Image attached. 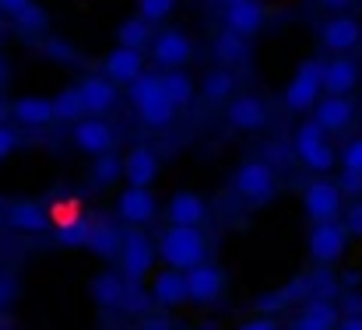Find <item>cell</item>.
<instances>
[{
    "instance_id": "obj_1",
    "label": "cell",
    "mask_w": 362,
    "mask_h": 330,
    "mask_svg": "<svg viewBox=\"0 0 362 330\" xmlns=\"http://www.w3.org/2000/svg\"><path fill=\"white\" fill-rule=\"evenodd\" d=\"M158 257L176 271L201 264L208 257V239L201 235V225H169L158 239Z\"/></svg>"
},
{
    "instance_id": "obj_2",
    "label": "cell",
    "mask_w": 362,
    "mask_h": 330,
    "mask_svg": "<svg viewBox=\"0 0 362 330\" xmlns=\"http://www.w3.org/2000/svg\"><path fill=\"white\" fill-rule=\"evenodd\" d=\"M130 102H134V110L137 116L148 123V126H169L173 123V116H176V106L165 99V92H162V78L158 74H137L130 85Z\"/></svg>"
},
{
    "instance_id": "obj_3",
    "label": "cell",
    "mask_w": 362,
    "mask_h": 330,
    "mask_svg": "<svg viewBox=\"0 0 362 330\" xmlns=\"http://www.w3.org/2000/svg\"><path fill=\"white\" fill-rule=\"evenodd\" d=\"M296 155H299L313 172H331V169L338 165L334 148H331V141H327V130H324L317 119L296 126Z\"/></svg>"
},
{
    "instance_id": "obj_4",
    "label": "cell",
    "mask_w": 362,
    "mask_h": 330,
    "mask_svg": "<svg viewBox=\"0 0 362 330\" xmlns=\"http://www.w3.org/2000/svg\"><path fill=\"white\" fill-rule=\"evenodd\" d=\"M233 187H236L240 197L253 201V204H264V201H271V197L278 194L274 172H271V165L260 162V158H246V162H243L240 169H236V176H233Z\"/></svg>"
},
{
    "instance_id": "obj_5",
    "label": "cell",
    "mask_w": 362,
    "mask_h": 330,
    "mask_svg": "<svg viewBox=\"0 0 362 330\" xmlns=\"http://www.w3.org/2000/svg\"><path fill=\"white\" fill-rule=\"evenodd\" d=\"M120 264H123V278L127 281H144L151 274V264H155V246L144 232H127L120 242Z\"/></svg>"
},
{
    "instance_id": "obj_6",
    "label": "cell",
    "mask_w": 362,
    "mask_h": 330,
    "mask_svg": "<svg viewBox=\"0 0 362 330\" xmlns=\"http://www.w3.org/2000/svg\"><path fill=\"white\" fill-rule=\"evenodd\" d=\"M183 278H187V299H194V302H201V306H211V302L222 299V288H226V274H222V267L201 260V264L187 267Z\"/></svg>"
},
{
    "instance_id": "obj_7",
    "label": "cell",
    "mask_w": 362,
    "mask_h": 330,
    "mask_svg": "<svg viewBox=\"0 0 362 330\" xmlns=\"http://www.w3.org/2000/svg\"><path fill=\"white\" fill-rule=\"evenodd\" d=\"M345 246H349V232L338 225V218L317 221L313 232H310V257L317 264H334L345 257Z\"/></svg>"
},
{
    "instance_id": "obj_8",
    "label": "cell",
    "mask_w": 362,
    "mask_h": 330,
    "mask_svg": "<svg viewBox=\"0 0 362 330\" xmlns=\"http://www.w3.org/2000/svg\"><path fill=\"white\" fill-rule=\"evenodd\" d=\"M317 99H320V60H306L285 88V106L292 112H306Z\"/></svg>"
},
{
    "instance_id": "obj_9",
    "label": "cell",
    "mask_w": 362,
    "mask_h": 330,
    "mask_svg": "<svg viewBox=\"0 0 362 330\" xmlns=\"http://www.w3.org/2000/svg\"><path fill=\"white\" fill-rule=\"evenodd\" d=\"M303 208L313 221H327L341 215V187L331 179H313L303 190Z\"/></svg>"
},
{
    "instance_id": "obj_10",
    "label": "cell",
    "mask_w": 362,
    "mask_h": 330,
    "mask_svg": "<svg viewBox=\"0 0 362 330\" xmlns=\"http://www.w3.org/2000/svg\"><path fill=\"white\" fill-rule=\"evenodd\" d=\"M148 42H151V60L158 67H183L194 57V42L180 28H165V32H158Z\"/></svg>"
},
{
    "instance_id": "obj_11",
    "label": "cell",
    "mask_w": 362,
    "mask_h": 330,
    "mask_svg": "<svg viewBox=\"0 0 362 330\" xmlns=\"http://www.w3.org/2000/svg\"><path fill=\"white\" fill-rule=\"evenodd\" d=\"M74 148L85 151V155H103V151H113L117 144V130L103 119V116H92V119H81L74 123Z\"/></svg>"
},
{
    "instance_id": "obj_12",
    "label": "cell",
    "mask_w": 362,
    "mask_h": 330,
    "mask_svg": "<svg viewBox=\"0 0 362 330\" xmlns=\"http://www.w3.org/2000/svg\"><path fill=\"white\" fill-rule=\"evenodd\" d=\"M78 95H81V106L92 116H106V112L117 106V85L106 78V74H85L78 85Z\"/></svg>"
},
{
    "instance_id": "obj_13",
    "label": "cell",
    "mask_w": 362,
    "mask_h": 330,
    "mask_svg": "<svg viewBox=\"0 0 362 330\" xmlns=\"http://www.w3.org/2000/svg\"><path fill=\"white\" fill-rule=\"evenodd\" d=\"M359 85V64L349 57H334L320 64V92L327 95H349Z\"/></svg>"
},
{
    "instance_id": "obj_14",
    "label": "cell",
    "mask_w": 362,
    "mask_h": 330,
    "mask_svg": "<svg viewBox=\"0 0 362 330\" xmlns=\"http://www.w3.org/2000/svg\"><path fill=\"white\" fill-rule=\"evenodd\" d=\"M148 295H151V302H158L162 310H176V306H183V302H187V278H183V271L165 267V271L151 274Z\"/></svg>"
},
{
    "instance_id": "obj_15",
    "label": "cell",
    "mask_w": 362,
    "mask_h": 330,
    "mask_svg": "<svg viewBox=\"0 0 362 330\" xmlns=\"http://www.w3.org/2000/svg\"><path fill=\"white\" fill-rule=\"evenodd\" d=\"M267 21V7L260 0H236V4H226V28L236 32L243 39L257 35Z\"/></svg>"
},
{
    "instance_id": "obj_16",
    "label": "cell",
    "mask_w": 362,
    "mask_h": 330,
    "mask_svg": "<svg viewBox=\"0 0 362 330\" xmlns=\"http://www.w3.org/2000/svg\"><path fill=\"white\" fill-rule=\"evenodd\" d=\"M120 176L130 183V187H151L158 179V155L144 144L130 148L127 158L120 162Z\"/></svg>"
},
{
    "instance_id": "obj_17",
    "label": "cell",
    "mask_w": 362,
    "mask_h": 330,
    "mask_svg": "<svg viewBox=\"0 0 362 330\" xmlns=\"http://www.w3.org/2000/svg\"><path fill=\"white\" fill-rule=\"evenodd\" d=\"M117 215L123 221H130V225H148L158 215V201L151 197L148 187H130L127 183V190L120 194V204H117Z\"/></svg>"
},
{
    "instance_id": "obj_18",
    "label": "cell",
    "mask_w": 362,
    "mask_h": 330,
    "mask_svg": "<svg viewBox=\"0 0 362 330\" xmlns=\"http://www.w3.org/2000/svg\"><path fill=\"white\" fill-rule=\"evenodd\" d=\"M310 110H313V119H317L327 134H338V130H345V126L352 123L356 102H349V95H324V99H317Z\"/></svg>"
},
{
    "instance_id": "obj_19",
    "label": "cell",
    "mask_w": 362,
    "mask_h": 330,
    "mask_svg": "<svg viewBox=\"0 0 362 330\" xmlns=\"http://www.w3.org/2000/svg\"><path fill=\"white\" fill-rule=\"evenodd\" d=\"M141 71H144V57H141V49H134V46H117V49L103 60V74H106L113 85H130Z\"/></svg>"
},
{
    "instance_id": "obj_20",
    "label": "cell",
    "mask_w": 362,
    "mask_h": 330,
    "mask_svg": "<svg viewBox=\"0 0 362 330\" xmlns=\"http://www.w3.org/2000/svg\"><path fill=\"white\" fill-rule=\"evenodd\" d=\"M362 39V25L356 18H331V21H324L320 25V42L327 46V49H334V53H349V49H356Z\"/></svg>"
},
{
    "instance_id": "obj_21",
    "label": "cell",
    "mask_w": 362,
    "mask_h": 330,
    "mask_svg": "<svg viewBox=\"0 0 362 330\" xmlns=\"http://www.w3.org/2000/svg\"><path fill=\"white\" fill-rule=\"evenodd\" d=\"M4 225H11L18 232H46L49 228V211L35 201H14L4 211Z\"/></svg>"
},
{
    "instance_id": "obj_22",
    "label": "cell",
    "mask_w": 362,
    "mask_h": 330,
    "mask_svg": "<svg viewBox=\"0 0 362 330\" xmlns=\"http://www.w3.org/2000/svg\"><path fill=\"white\" fill-rule=\"evenodd\" d=\"M226 116H229V123H233L236 130H264V126H267V106H264L257 95L233 99Z\"/></svg>"
},
{
    "instance_id": "obj_23",
    "label": "cell",
    "mask_w": 362,
    "mask_h": 330,
    "mask_svg": "<svg viewBox=\"0 0 362 330\" xmlns=\"http://www.w3.org/2000/svg\"><path fill=\"white\" fill-rule=\"evenodd\" d=\"M169 221L173 225H201V221L208 218V204H204V197L201 194H190V190H180V194H173V201H169Z\"/></svg>"
},
{
    "instance_id": "obj_24",
    "label": "cell",
    "mask_w": 362,
    "mask_h": 330,
    "mask_svg": "<svg viewBox=\"0 0 362 330\" xmlns=\"http://www.w3.org/2000/svg\"><path fill=\"white\" fill-rule=\"evenodd\" d=\"M11 116L25 126H46L53 123V102L46 95H21L11 102Z\"/></svg>"
},
{
    "instance_id": "obj_25",
    "label": "cell",
    "mask_w": 362,
    "mask_h": 330,
    "mask_svg": "<svg viewBox=\"0 0 362 330\" xmlns=\"http://www.w3.org/2000/svg\"><path fill=\"white\" fill-rule=\"evenodd\" d=\"M120 228L113 225V221H92L88 225V239H85V249H92V253H99L103 260H113L117 253H120Z\"/></svg>"
},
{
    "instance_id": "obj_26",
    "label": "cell",
    "mask_w": 362,
    "mask_h": 330,
    "mask_svg": "<svg viewBox=\"0 0 362 330\" xmlns=\"http://www.w3.org/2000/svg\"><path fill=\"white\" fill-rule=\"evenodd\" d=\"M296 327L303 330H327V327H338V310L327 295H317L306 302V310L296 317Z\"/></svg>"
},
{
    "instance_id": "obj_27",
    "label": "cell",
    "mask_w": 362,
    "mask_h": 330,
    "mask_svg": "<svg viewBox=\"0 0 362 330\" xmlns=\"http://www.w3.org/2000/svg\"><path fill=\"white\" fill-rule=\"evenodd\" d=\"M123 288H127V278L106 271V274H99V278L92 281V299H95V306H103V310H120Z\"/></svg>"
},
{
    "instance_id": "obj_28",
    "label": "cell",
    "mask_w": 362,
    "mask_h": 330,
    "mask_svg": "<svg viewBox=\"0 0 362 330\" xmlns=\"http://www.w3.org/2000/svg\"><path fill=\"white\" fill-rule=\"evenodd\" d=\"M162 78V92H165V99L180 110V106H190V99H194V78H187L180 67H169V74H158Z\"/></svg>"
},
{
    "instance_id": "obj_29",
    "label": "cell",
    "mask_w": 362,
    "mask_h": 330,
    "mask_svg": "<svg viewBox=\"0 0 362 330\" xmlns=\"http://www.w3.org/2000/svg\"><path fill=\"white\" fill-rule=\"evenodd\" d=\"M233 88H236V78H233V71H226V67H211V71L201 78V92H204L208 102H222V99H229Z\"/></svg>"
},
{
    "instance_id": "obj_30",
    "label": "cell",
    "mask_w": 362,
    "mask_h": 330,
    "mask_svg": "<svg viewBox=\"0 0 362 330\" xmlns=\"http://www.w3.org/2000/svg\"><path fill=\"white\" fill-rule=\"evenodd\" d=\"M148 39H151V21H144L141 14H137V18H127V21H120V28H117V42H120V46L144 49V46H148Z\"/></svg>"
},
{
    "instance_id": "obj_31",
    "label": "cell",
    "mask_w": 362,
    "mask_h": 330,
    "mask_svg": "<svg viewBox=\"0 0 362 330\" xmlns=\"http://www.w3.org/2000/svg\"><path fill=\"white\" fill-rule=\"evenodd\" d=\"M88 225H92V221H85L81 215H78L74 221L57 225V242H60V246H67V249H81V246H85V239H88Z\"/></svg>"
},
{
    "instance_id": "obj_32",
    "label": "cell",
    "mask_w": 362,
    "mask_h": 330,
    "mask_svg": "<svg viewBox=\"0 0 362 330\" xmlns=\"http://www.w3.org/2000/svg\"><path fill=\"white\" fill-rule=\"evenodd\" d=\"M243 53H246V39L236 35V32L226 28V32L215 39V57H218L222 64H236V60H243Z\"/></svg>"
},
{
    "instance_id": "obj_33",
    "label": "cell",
    "mask_w": 362,
    "mask_h": 330,
    "mask_svg": "<svg viewBox=\"0 0 362 330\" xmlns=\"http://www.w3.org/2000/svg\"><path fill=\"white\" fill-rule=\"evenodd\" d=\"M53 102V119H78L81 112H85V106H81V95H78V88H64L57 99H49Z\"/></svg>"
},
{
    "instance_id": "obj_34",
    "label": "cell",
    "mask_w": 362,
    "mask_h": 330,
    "mask_svg": "<svg viewBox=\"0 0 362 330\" xmlns=\"http://www.w3.org/2000/svg\"><path fill=\"white\" fill-rule=\"evenodd\" d=\"M14 21H18V28H25V32H42V28L49 25V14L32 0V4H25V7L14 14Z\"/></svg>"
},
{
    "instance_id": "obj_35",
    "label": "cell",
    "mask_w": 362,
    "mask_h": 330,
    "mask_svg": "<svg viewBox=\"0 0 362 330\" xmlns=\"http://www.w3.org/2000/svg\"><path fill=\"white\" fill-rule=\"evenodd\" d=\"M99 162H95V169H92V183L95 187H110L117 176H120V158H113L110 151H103V155H95Z\"/></svg>"
},
{
    "instance_id": "obj_36",
    "label": "cell",
    "mask_w": 362,
    "mask_h": 330,
    "mask_svg": "<svg viewBox=\"0 0 362 330\" xmlns=\"http://www.w3.org/2000/svg\"><path fill=\"white\" fill-rule=\"evenodd\" d=\"M176 11V0H137V14L144 21H165Z\"/></svg>"
},
{
    "instance_id": "obj_37",
    "label": "cell",
    "mask_w": 362,
    "mask_h": 330,
    "mask_svg": "<svg viewBox=\"0 0 362 330\" xmlns=\"http://www.w3.org/2000/svg\"><path fill=\"white\" fill-rule=\"evenodd\" d=\"M341 172H356L362 176V137H352L341 151Z\"/></svg>"
},
{
    "instance_id": "obj_38",
    "label": "cell",
    "mask_w": 362,
    "mask_h": 330,
    "mask_svg": "<svg viewBox=\"0 0 362 330\" xmlns=\"http://www.w3.org/2000/svg\"><path fill=\"white\" fill-rule=\"evenodd\" d=\"M345 232H349V235H362V201H356V204L345 211Z\"/></svg>"
},
{
    "instance_id": "obj_39",
    "label": "cell",
    "mask_w": 362,
    "mask_h": 330,
    "mask_svg": "<svg viewBox=\"0 0 362 330\" xmlns=\"http://www.w3.org/2000/svg\"><path fill=\"white\" fill-rule=\"evenodd\" d=\"M14 148H18V130H11V126L0 123V158H7Z\"/></svg>"
},
{
    "instance_id": "obj_40",
    "label": "cell",
    "mask_w": 362,
    "mask_h": 330,
    "mask_svg": "<svg viewBox=\"0 0 362 330\" xmlns=\"http://www.w3.org/2000/svg\"><path fill=\"white\" fill-rule=\"evenodd\" d=\"M11 299H14V281L0 274V310H4V306H7Z\"/></svg>"
},
{
    "instance_id": "obj_41",
    "label": "cell",
    "mask_w": 362,
    "mask_h": 330,
    "mask_svg": "<svg viewBox=\"0 0 362 330\" xmlns=\"http://www.w3.org/2000/svg\"><path fill=\"white\" fill-rule=\"evenodd\" d=\"M338 327H345V330H362V313L356 310V313H349V317H338Z\"/></svg>"
},
{
    "instance_id": "obj_42",
    "label": "cell",
    "mask_w": 362,
    "mask_h": 330,
    "mask_svg": "<svg viewBox=\"0 0 362 330\" xmlns=\"http://www.w3.org/2000/svg\"><path fill=\"white\" fill-rule=\"evenodd\" d=\"M25 4H32V0H0V14H7V18H14Z\"/></svg>"
},
{
    "instance_id": "obj_43",
    "label": "cell",
    "mask_w": 362,
    "mask_h": 330,
    "mask_svg": "<svg viewBox=\"0 0 362 330\" xmlns=\"http://www.w3.org/2000/svg\"><path fill=\"white\" fill-rule=\"evenodd\" d=\"M246 330H271L274 327V317H260V320H250V324H243Z\"/></svg>"
},
{
    "instance_id": "obj_44",
    "label": "cell",
    "mask_w": 362,
    "mask_h": 330,
    "mask_svg": "<svg viewBox=\"0 0 362 330\" xmlns=\"http://www.w3.org/2000/svg\"><path fill=\"white\" fill-rule=\"evenodd\" d=\"M320 7H327V11H345V7H352L356 0H317Z\"/></svg>"
},
{
    "instance_id": "obj_45",
    "label": "cell",
    "mask_w": 362,
    "mask_h": 330,
    "mask_svg": "<svg viewBox=\"0 0 362 330\" xmlns=\"http://www.w3.org/2000/svg\"><path fill=\"white\" fill-rule=\"evenodd\" d=\"M218 4H236V0H218Z\"/></svg>"
},
{
    "instance_id": "obj_46",
    "label": "cell",
    "mask_w": 362,
    "mask_h": 330,
    "mask_svg": "<svg viewBox=\"0 0 362 330\" xmlns=\"http://www.w3.org/2000/svg\"><path fill=\"white\" fill-rule=\"evenodd\" d=\"M0 81H4V64H0Z\"/></svg>"
},
{
    "instance_id": "obj_47",
    "label": "cell",
    "mask_w": 362,
    "mask_h": 330,
    "mask_svg": "<svg viewBox=\"0 0 362 330\" xmlns=\"http://www.w3.org/2000/svg\"><path fill=\"white\" fill-rule=\"evenodd\" d=\"M0 119H4V106H0Z\"/></svg>"
},
{
    "instance_id": "obj_48",
    "label": "cell",
    "mask_w": 362,
    "mask_h": 330,
    "mask_svg": "<svg viewBox=\"0 0 362 330\" xmlns=\"http://www.w3.org/2000/svg\"><path fill=\"white\" fill-rule=\"evenodd\" d=\"M0 225H4V211H0Z\"/></svg>"
},
{
    "instance_id": "obj_49",
    "label": "cell",
    "mask_w": 362,
    "mask_h": 330,
    "mask_svg": "<svg viewBox=\"0 0 362 330\" xmlns=\"http://www.w3.org/2000/svg\"><path fill=\"white\" fill-rule=\"evenodd\" d=\"M359 46H362V39H359Z\"/></svg>"
}]
</instances>
